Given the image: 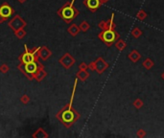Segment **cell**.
<instances>
[{
  "instance_id": "cell-12",
  "label": "cell",
  "mask_w": 164,
  "mask_h": 138,
  "mask_svg": "<svg viewBox=\"0 0 164 138\" xmlns=\"http://www.w3.org/2000/svg\"><path fill=\"white\" fill-rule=\"evenodd\" d=\"M39 70H37V72L35 74V76H34V78L37 80V82H42L43 79L46 77V72L44 71V69H43V65L42 64H39Z\"/></svg>"
},
{
  "instance_id": "cell-23",
  "label": "cell",
  "mask_w": 164,
  "mask_h": 138,
  "mask_svg": "<svg viewBox=\"0 0 164 138\" xmlns=\"http://www.w3.org/2000/svg\"><path fill=\"white\" fill-rule=\"evenodd\" d=\"M0 71H1L2 73H7L8 71H9V66L4 63V64H2L0 66Z\"/></svg>"
},
{
  "instance_id": "cell-4",
  "label": "cell",
  "mask_w": 164,
  "mask_h": 138,
  "mask_svg": "<svg viewBox=\"0 0 164 138\" xmlns=\"http://www.w3.org/2000/svg\"><path fill=\"white\" fill-rule=\"evenodd\" d=\"M24 47H25V53L20 56V60H21V63H22V64H25V63H29L32 62H39V48L35 49L34 51H29L26 44L24 45Z\"/></svg>"
},
{
  "instance_id": "cell-13",
  "label": "cell",
  "mask_w": 164,
  "mask_h": 138,
  "mask_svg": "<svg viewBox=\"0 0 164 138\" xmlns=\"http://www.w3.org/2000/svg\"><path fill=\"white\" fill-rule=\"evenodd\" d=\"M39 58H42V60H46L49 57L51 56V51L49 50L46 46H43V47L39 48Z\"/></svg>"
},
{
  "instance_id": "cell-17",
  "label": "cell",
  "mask_w": 164,
  "mask_h": 138,
  "mask_svg": "<svg viewBox=\"0 0 164 138\" xmlns=\"http://www.w3.org/2000/svg\"><path fill=\"white\" fill-rule=\"evenodd\" d=\"M147 16H148V13L145 12V10H143V9L139 10L137 13H136V18L140 21H144L145 19L147 18Z\"/></svg>"
},
{
  "instance_id": "cell-19",
  "label": "cell",
  "mask_w": 164,
  "mask_h": 138,
  "mask_svg": "<svg viewBox=\"0 0 164 138\" xmlns=\"http://www.w3.org/2000/svg\"><path fill=\"white\" fill-rule=\"evenodd\" d=\"M142 34H143V32H142V30L139 29L138 27H135V28L132 30V36L135 38H140L142 36Z\"/></svg>"
},
{
  "instance_id": "cell-2",
  "label": "cell",
  "mask_w": 164,
  "mask_h": 138,
  "mask_svg": "<svg viewBox=\"0 0 164 138\" xmlns=\"http://www.w3.org/2000/svg\"><path fill=\"white\" fill-rule=\"evenodd\" d=\"M75 0H71L70 2L64 4L61 9L58 11V15H60L62 20H64L66 23H70L72 20L77 17L80 15L79 10L74 6Z\"/></svg>"
},
{
  "instance_id": "cell-21",
  "label": "cell",
  "mask_w": 164,
  "mask_h": 138,
  "mask_svg": "<svg viewBox=\"0 0 164 138\" xmlns=\"http://www.w3.org/2000/svg\"><path fill=\"white\" fill-rule=\"evenodd\" d=\"M143 106H144V103L140 98L135 99V101L133 102V107H135L136 109H140Z\"/></svg>"
},
{
  "instance_id": "cell-8",
  "label": "cell",
  "mask_w": 164,
  "mask_h": 138,
  "mask_svg": "<svg viewBox=\"0 0 164 138\" xmlns=\"http://www.w3.org/2000/svg\"><path fill=\"white\" fill-rule=\"evenodd\" d=\"M39 62H29V63H25L24 64V71H25L26 74H28L29 77H32V79L34 78L35 74L39 70V63H37Z\"/></svg>"
},
{
  "instance_id": "cell-26",
  "label": "cell",
  "mask_w": 164,
  "mask_h": 138,
  "mask_svg": "<svg viewBox=\"0 0 164 138\" xmlns=\"http://www.w3.org/2000/svg\"><path fill=\"white\" fill-rule=\"evenodd\" d=\"M88 68H89L91 71H95V69H96V65H95V62H90L89 64H88Z\"/></svg>"
},
{
  "instance_id": "cell-22",
  "label": "cell",
  "mask_w": 164,
  "mask_h": 138,
  "mask_svg": "<svg viewBox=\"0 0 164 138\" xmlns=\"http://www.w3.org/2000/svg\"><path fill=\"white\" fill-rule=\"evenodd\" d=\"M15 36H16V37H17L18 38L22 40V38L25 37L26 32L24 31L23 28H21V29H19V30H17V31H16V32H15Z\"/></svg>"
},
{
  "instance_id": "cell-10",
  "label": "cell",
  "mask_w": 164,
  "mask_h": 138,
  "mask_svg": "<svg viewBox=\"0 0 164 138\" xmlns=\"http://www.w3.org/2000/svg\"><path fill=\"white\" fill-rule=\"evenodd\" d=\"M84 5L90 12L95 13L102 4H101L100 0H84Z\"/></svg>"
},
{
  "instance_id": "cell-3",
  "label": "cell",
  "mask_w": 164,
  "mask_h": 138,
  "mask_svg": "<svg viewBox=\"0 0 164 138\" xmlns=\"http://www.w3.org/2000/svg\"><path fill=\"white\" fill-rule=\"evenodd\" d=\"M98 38L108 47H110L120 38V34L116 32L115 27H108V28L101 30V32L98 34Z\"/></svg>"
},
{
  "instance_id": "cell-24",
  "label": "cell",
  "mask_w": 164,
  "mask_h": 138,
  "mask_svg": "<svg viewBox=\"0 0 164 138\" xmlns=\"http://www.w3.org/2000/svg\"><path fill=\"white\" fill-rule=\"evenodd\" d=\"M136 135H137V137H145L146 136V131H144V129H138L137 131V133H136Z\"/></svg>"
},
{
  "instance_id": "cell-20",
  "label": "cell",
  "mask_w": 164,
  "mask_h": 138,
  "mask_svg": "<svg viewBox=\"0 0 164 138\" xmlns=\"http://www.w3.org/2000/svg\"><path fill=\"white\" fill-rule=\"evenodd\" d=\"M80 30L82 32H84V33H86L87 32L88 30L90 29V25H89V23L87 21H83L82 23L80 24Z\"/></svg>"
},
{
  "instance_id": "cell-28",
  "label": "cell",
  "mask_w": 164,
  "mask_h": 138,
  "mask_svg": "<svg viewBox=\"0 0 164 138\" xmlns=\"http://www.w3.org/2000/svg\"><path fill=\"white\" fill-rule=\"evenodd\" d=\"M108 1H109V0H100L101 4H106V3H108Z\"/></svg>"
},
{
  "instance_id": "cell-7",
  "label": "cell",
  "mask_w": 164,
  "mask_h": 138,
  "mask_svg": "<svg viewBox=\"0 0 164 138\" xmlns=\"http://www.w3.org/2000/svg\"><path fill=\"white\" fill-rule=\"evenodd\" d=\"M75 59L72 57V55H70L69 53H65L61 59L59 60V62L64 66L65 69H69L75 64Z\"/></svg>"
},
{
  "instance_id": "cell-5",
  "label": "cell",
  "mask_w": 164,
  "mask_h": 138,
  "mask_svg": "<svg viewBox=\"0 0 164 138\" xmlns=\"http://www.w3.org/2000/svg\"><path fill=\"white\" fill-rule=\"evenodd\" d=\"M13 13H15V12H13V8L6 2L3 3L0 6V23L5 21L10 16H12Z\"/></svg>"
},
{
  "instance_id": "cell-16",
  "label": "cell",
  "mask_w": 164,
  "mask_h": 138,
  "mask_svg": "<svg viewBox=\"0 0 164 138\" xmlns=\"http://www.w3.org/2000/svg\"><path fill=\"white\" fill-rule=\"evenodd\" d=\"M142 65H143V67L145 69H147V70H151V69L154 67L155 62H154V60H153L152 59H150V58H147V59L145 60L143 62H142Z\"/></svg>"
},
{
  "instance_id": "cell-1",
  "label": "cell",
  "mask_w": 164,
  "mask_h": 138,
  "mask_svg": "<svg viewBox=\"0 0 164 138\" xmlns=\"http://www.w3.org/2000/svg\"><path fill=\"white\" fill-rule=\"evenodd\" d=\"M77 84H78V79L76 78L75 82H74V86H73V90H72V95H71L69 103H68L66 106H65L64 109H62L61 111L57 114V118L61 121V122L62 123V125H64L65 128H70V127H72L73 124H75L81 117L80 113H78L72 107L76 87H77Z\"/></svg>"
},
{
  "instance_id": "cell-11",
  "label": "cell",
  "mask_w": 164,
  "mask_h": 138,
  "mask_svg": "<svg viewBox=\"0 0 164 138\" xmlns=\"http://www.w3.org/2000/svg\"><path fill=\"white\" fill-rule=\"evenodd\" d=\"M128 58H129V60L132 62H135H135H137L138 60L141 59V55H140V53H139L137 50L133 49V50H132L129 54H128Z\"/></svg>"
},
{
  "instance_id": "cell-9",
  "label": "cell",
  "mask_w": 164,
  "mask_h": 138,
  "mask_svg": "<svg viewBox=\"0 0 164 138\" xmlns=\"http://www.w3.org/2000/svg\"><path fill=\"white\" fill-rule=\"evenodd\" d=\"M95 65H96L95 71H96L98 74H103L106 69L108 68V63L106 62L105 59H103L102 57H99L95 60Z\"/></svg>"
},
{
  "instance_id": "cell-14",
  "label": "cell",
  "mask_w": 164,
  "mask_h": 138,
  "mask_svg": "<svg viewBox=\"0 0 164 138\" xmlns=\"http://www.w3.org/2000/svg\"><path fill=\"white\" fill-rule=\"evenodd\" d=\"M89 76L90 75H89L88 71H87V69L86 70H79L77 74H76V78L78 80H80L81 82L86 81V80L89 78Z\"/></svg>"
},
{
  "instance_id": "cell-6",
  "label": "cell",
  "mask_w": 164,
  "mask_h": 138,
  "mask_svg": "<svg viewBox=\"0 0 164 138\" xmlns=\"http://www.w3.org/2000/svg\"><path fill=\"white\" fill-rule=\"evenodd\" d=\"M9 26L13 30V32H16L17 30L24 28V27L26 26V22L24 21L19 15H16L15 17L9 22Z\"/></svg>"
},
{
  "instance_id": "cell-25",
  "label": "cell",
  "mask_w": 164,
  "mask_h": 138,
  "mask_svg": "<svg viewBox=\"0 0 164 138\" xmlns=\"http://www.w3.org/2000/svg\"><path fill=\"white\" fill-rule=\"evenodd\" d=\"M87 68H88V65L86 62H81L80 65H79V69L80 70H86Z\"/></svg>"
},
{
  "instance_id": "cell-15",
  "label": "cell",
  "mask_w": 164,
  "mask_h": 138,
  "mask_svg": "<svg viewBox=\"0 0 164 138\" xmlns=\"http://www.w3.org/2000/svg\"><path fill=\"white\" fill-rule=\"evenodd\" d=\"M80 31H81L80 27H79L78 25H76V24H72V25H70L67 29V32L69 33L72 37H76V36L80 33Z\"/></svg>"
},
{
  "instance_id": "cell-27",
  "label": "cell",
  "mask_w": 164,
  "mask_h": 138,
  "mask_svg": "<svg viewBox=\"0 0 164 138\" xmlns=\"http://www.w3.org/2000/svg\"><path fill=\"white\" fill-rule=\"evenodd\" d=\"M20 100H21V102H22V103L27 104V103H28V102L30 101V99H29V97H28L27 95H24V96H22V98H21Z\"/></svg>"
},
{
  "instance_id": "cell-30",
  "label": "cell",
  "mask_w": 164,
  "mask_h": 138,
  "mask_svg": "<svg viewBox=\"0 0 164 138\" xmlns=\"http://www.w3.org/2000/svg\"><path fill=\"white\" fill-rule=\"evenodd\" d=\"M161 77H162V79H163V80H164V72H163V73H162V76H161Z\"/></svg>"
},
{
  "instance_id": "cell-29",
  "label": "cell",
  "mask_w": 164,
  "mask_h": 138,
  "mask_svg": "<svg viewBox=\"0 0 164 138\" xmlns=\"http://www.w3.org/2000/svg\"><path fill=\"white\" fill-rule=\"evenodd\" d=\"M18 1H19L20 3H23V2H25V0H18Z\"/></svg>"
},
{
  "instance_id": "cell-18",
  "label": "cell",
  "mask_w": 164,
  "mask_h": 138,
  "mask_svg": "<svg viewBox=\"0 0 164 138\" xmlns=\"http://www.w3.org/2000/svg\"><path fill=\"white\" fill-rule=\"evenodd\" d=\"M115 47L118 51H123L126 47H127V43H126L123 40H118L115 42Z\"/></svg>"
}]
</instances>
